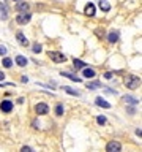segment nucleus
I'll return each instance as SVG.
<instances>
[{
    "instance_id": "obj_17",
    "label": "nucleus",
    "mask_w": 142,
    "mask_h": 152,
    "mask_svg": "<svg viewBox=\"0 0 142 152\" xmlns=\"http://www.w3.org/2000/svg\"><path fill=\"white\" fill-rule=\"evenodd\" d=\"M0 11H2V19L5 21V19L8 18V13H6V8H5V5H3V3H0Z\"/></svg>"
},
{
    "instance_id": "obj_18",
    "label": "nucleus",
    "mask_w": 142,
    "mask_h": 152,
    "mask_svg": "<svg viewBox=\"0 0 142 152\" xmlns=\"http://www.w3.org/2000/svg\"><path fill=\"white\" fill-rule=\"evenodd\" d=\"M74 67H76V68H84L85 63H84L82 60H79V59H74Z\"/></svg>"
},
{
    "instance_id": "obj_25",
    "label": "nucleus",
    "mask_w": 142,
    "mask_h": 152,
    "mask_svg": "<svg viewBox=\"0 0 142 152\" xmlns=\"http://www.w3.org/2000/svg\"><path fill=\"white\" fill-rule=\"evenodd\" d=\"M21 152H33V149H32V147H29V146H22Z\"/></svg>"
},
{
    "instance_id": "obj_21",
    "label": "nucleus",
    "mask_w": 142,
    "mask_h": 152,
    "mask_svg": "<svg viewBox=\"0 0 142 152\" xmlns=\"http://www.w3.org/2000/svg\"><path fill=\"white\" fill-rule=\"evenodd\" d=\"M41 45H40V43H35V45H33V52H36V54H38V52H41Z\"/></svg>"
},
{
    "instance_id": "obj_20",
    "label": "nucleus",
    "mask_w": 142,
    "mask_h": 152,
    "mask_svg": "<svg viewBox=\"0 0 142 152\" xmlns=\"http://www.w3.org/2000/svg\"><path fill=\"white\" fill-rule=\"evenodd\" d=\"M96 87H101V83H92V84H87V89H96Z\"/></svg>"
},
{
    "instance_id": "obj_16",
    "label": "nucleus",
    "mask_w": 142,
    "mask_h": 152,
    "mask_svg": "<svg viewBox=\"0 0 142 152\" xmlns=\"http://www.w3.org/2000/svg\"><path fill=\"white\" fill-rule=\"evenodd\" d=\"M84 76H85V78H93L95 76V70L85 68V70H84Z\"/></svg>"
},
{
    "instance_id": "obj_13",
    "label": "nucleus",
    "mask_w": 142,
    "mask_h": 152,
    "mask_svg": "<svg viewBox=\"0 0 142 152\" xmlns=\"http://www.w3.org/2000/svg\"><path fill=\"white\" fill-rule=\"evenodd\" d=\"M29 3H25V2H22V3H18V10L19 11H24V13H29Z\"/></svg>"
},
{
    "instance_id": "obj_22",
    "label": "nucleus",
    "mask_w": 142,
    "mask_h": 152,
    "mask_svg": "<svg viewBox=\"0 0 142 152\" xmlns=\"http://www.w3.org/2000/svg\"><path fill=\"white\" fill-rule=\"evenodd\" d=\"M125 101H126V103H131V105H136L137 103V100L133 98V97H125Z\"/></svg>"
},
{
    "instance_id": "obj_23",
    "label": "nucleus",
    "mask_w": 142,
    "mask_h": 152,
    "mask_svg": "<svg viewBox=\"0 0 142 152\" xmlns=\"http://www.w3.org/2000/svg\"><path fill=\"white\" fill-rule=\"evenodd\" d=\"M55 113H57V116H62L63 114V106L62 105H59V106L55 108Z\"/></svg>"
},
{
    "instance_id": "obj_19",
    "label": "nucleus",
    "mask_w": 142,
    "mask_h": 152,
    "mask_svg": "<svg viewBox=\"0 0 142 152\" xmlns=\"http://www.w3.org/2000/svg\"><path fill=\"white\" fill-rule=\"evenodd\" d=\"M11 65H13V60H11V59H8V57H5V59H3V67L10 68Z\"/></svg>"
},
{
    "instance_id": "obj_14",
    "label": "nucleus",
    "mask_w": 142,
    "mask_h": 152,
    "mask_svg": "<svg viewBox=\"0 0 142 152\" xmlns=\"http://www.w3.org/2000/svg\"><path fill=\"white\" fill-rule=\"evenodd\" d=\"M16 38L19 40V43H21L22 46H29V41H27V38L22 35V33H18V35H16Z\"/></svg>"
},
{
    "instance_id": "obj_26",
    "label": "nucleus",
    "mask_w": 142,
    "mask_h": 152,
    "mask_svg": "<svg viewBox=\"0 0 142 152\" xmlns=\"http://www.w3.org/2000/svg\"><path fill=\"white\" fill-rule=\"evenodd\" d=\"M6 54V48L5 46H0V56H5Z\"/></svg>"
},
{
    "instance_id": "obj_3",
    "label": "nucleus",
    "mask_w": 142,
    "mask_h": 152,
    "mask_svg": "<svg viewBox=\"0 0 142 152\" xmlns=\"http://www.w3.org/2000/svg\"><path fill=\"white\" fill-rule=\"evenodd\" d=\"M30 19H32V16H30V13H21V14H18V18H16V21H18V24H27V22H30Z\"/></svg>"
},
{
    "instance_id": "obj_2",
    "label": "nucleus",
    "mask_w": 142,
    "mask_h": 152,
    "mask_svg": "<svg viewBox=\"0 0 142 152\" xmlns=\"http://www.w3.org/2000/svg\"><path fill=\"white\" fill-rule=\"evenodd\" d=\"M122 151V146L118 141H111V143H107L106 146V152H120Z\"/></svg>"
},
{
    "instance_id": "obj_29",
    "label": "nucleus",
    "mask_w": 142,
    "mask_h": 152,
    "mask_svg": "<svg viewBox=\"0 0 142 152\" xmlns=\"http://www.w3.org/2000/svg\"><path fill=\"white\" fill-rule=\"evenodd\" d=\"M14 2H18V0H14Z\"/></svg>"
},
{
    "instance_id": "obj_1",
    "label": "nucleus",
    "mask_w": 142,
    "mask_h": 152,
    "mask_svg": "<svg viewBox=\"0 0 142 152\" xmlns=\"http://www.w3.org/2000/svg\"><path fill=\"white\" fill-rule=\"evenodd\" d=\"M139 84H141V79L137 76H128L125 79V86L128 89H136V87H139Z\"/></svg>"
},
{
    "instance_id": "obj_9",
    "label": "nucleus",
    "mask_w": 142,
    "mask_h": 152,
    "mask_svg": "<svg viewBox=\"0 0 142 152\" xmlns=\"http://www.w3.org/2000/svg\"><path fill=\"white\" fill-rule=\"evenodd\" d=\"M60 75H62V76H65V78H70L71 81H74V83H81V81H82V79H79V78H77V76L71 75V73H68V72H62V73H60Z\"/></svg>"
},
{
    "instance_id": "obj_15",
    "label": "nucleus",
    "mask_w": 142,
    "mask_h": 152,
    "mask_svg": "<svg viewBox=\"0 0 142 152\" xmlns=\"http://www.w3.org/2000/svg\"><path fill=\"white\" fill-rule=\"evenodd\" d=\"M107 38H109V41H111V43H115L117 40H118V33H117V32H111Z\"/></svg>"
},
{
    "instance_id": "obj_11",
    "label": "nucleus",
    "mask_w": 142,
    "mask_h": 152,
    "mask_svg": "<svg viewBox=\"0 0 142 152\" xmlns=\"http://www.w3.org/2000/svg\"><path fill=\"white\" fill-rule=\"evenodd\" d=\"M16 63H18L19 67H25L27 65V59L22 56H16Z\"/></svg>"
},
{
    "instance_id": "obj_24",
    "label": "nucleus",
    "mask_w": 142,
    "mask_h": 152,
    "mask_svg": "<svg viewBox=\"0 0 142 152\" xmlns=\"http://www.w3.org/2000/svg\"><path fill=\"white\" fill-rule=\"evenodd\" d=\"M96 122H98V124H101V125H103V124H106V117H104V116H98Z\"/></svg>"
},
{
    "instance_id": "obj_8",
    "label": "nucleus",
    "mask_w": 142,
    "mask_h": 152,
    "mask_svg": "<svg viewBox=\"0 0 142 152\" xmlns=\"http://www.w3.org/2000/svg\"><path fill=\"white\" fill-rule=\"evenodd\" d=\"M85 14H87V16H95V5H93V3H87V6H85Z\"/></svg>"
},
{
    "instance_id": "obj_6",
    "label": "nucleus",
    "mask_w": 142,
    "mask_h": 152,
    "mask_svg": "<svg viewBox=\"0 0 142 152\" xmlns=\"http://www.w3.org/2000/svg\"><path fill=\"white\" fill-rule=\"evenodd\" d=\"M0 109H2L3 113H10V111L13 109V103L11 101H8V100L2 101V103H0Z\"/></svg>"
},
{
    "instance_id": "obj_5",
    "label": "nucleus",
    "mask_w": 142,
    "mask_h": 152,
    "mask_svg": "<svg viewBox=\"0 0 142 152\" xmlns=\"http://www.w3.org/2000/svg\"><path fill=\"white\" fill-rule=\"evenodd\" d=\"M35 111L36 114H47V111H49V106H47L46 103H38L35 106Z\"/></svg>"
},
{
    "instance_id": "obj_27",
    "label": "nucleus",
    "mask_w": 142,
    "mask_h": 152,
    "mask_svg": "<svg viewBox=\"0 0 142 152\" xmlns=\"http://www.w3.org/2000/svg\"><path fill=\"white\" fill-rule=\"evenodd\" d=\"M136 135H137V136H141V135H142V131H141V128H137V130H136Z\"/></svg>"
},
{
    "instance_id": "obj_12",
    "label": "nucleus",
    "mask_w": 142,
    "mask_h": 152,
    "mask_svg": "<svg viewBox=\"0 0 142 152\" xmlns=\"http://www.w3.org/2000/svg\"><path fill=\"white\" fill-rule=\"evenodd\" d=\"M100 8L103 10V11H109V10H111L109 2H106V0H100Z\"/></svg>"
},
{
    "instance_id": "obj_10",
    "label": "nucleus",
    "mask_w": 142,
    "mask_h": 152,
    "mask_svg": "<svg viewBox=\"0 0 142 152\" xmlns=\"http://www.w3.org/2000/svg\"><path fill=\"white\" fill-rule=\"evenodd\" d=\"M63 90H65V92H68L70 95H76V97H79V95H81V92H79V90L71 89V87H68V86H65V87H63Z\"/></svg>"
},
{
    "instance_id": "obj_4",
    "label": "nucleus",
    "mask_w": 142,
    "mask_h": 152,
    "mask_svg": "<svg viewBox=\"0 0 142 152\" xmlns=\"http://www.w3.org/2000/svg\"><path fill=\"white\" fill-rule=\"evenodd\" d=\"M49 57L54 60V62H57V63H60V62H65V60H66V57L63 56V54L55 52V51H54V52H49Z\"/></svg>"
},
{
    "instance_id": "obj_7",
    "label": "nucleus",
    "mask_w": 142,
    "mask_h": 152,
    "mask_svg": "<svg viewBox=\"0 0 142 152\" xmlns=\"http://www.w3.org/2000/svg\"><path fill=\"white\" fill-rule=\"evenodd\" d=\"M95 103H96L98 106H101V108H106V109H109V108H111V105L107 103L106 100H103V98H101V97H98V98L95 100Z\"/></svg>"
},
{
    "instance_id": "obj_28",
    "label": "nucleus",
    "mask_w": 142,
    "mask_h": 152,
    "mask_svg": "<svg viewBox=\"0 0 142 152\" xmlns=\"http://www.w3.org/2000/svg\"><path fill=\"white\" fill-rule=\"evenodd\" d=\"M3 78H5V75H3V73H2V72H0V81H2V79H3Z\"/></svg>"
}]
</instances>
